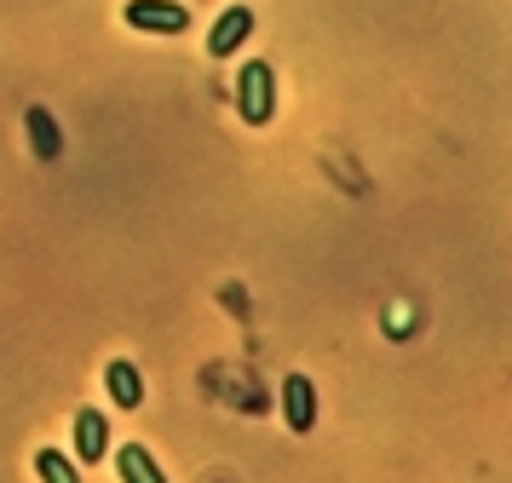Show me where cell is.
<instances>
[{
  "label": "cell",
  "mask_w": 512,
  "mask_h": 483,
  "mask_svg": "<svg viewBox=\"0 0 512 483\" xmlns=\"http://www.w3.org/2000/svg\"><path fill=\"white\" fill-rule=\"evenodd\" d=\"M282 420H288V432H311L317 426V386L305 374L282 380Z\"/></svg>",
  "instance_id": "3957f363"
},
{
  "label": "cell",
  "mask_w": 512,
  "mask_h": 483,
  "mask_svg": "<svg viewBox=\"0 0 512 483\" xmlns=\"http://www.w3.org/2000/svg\"><path fill=\"white\" fill-rule=\"evenodd\" d=\"M271 110H277V69L265 64V58H254V64H242V75H236V115L248 127H265Z\"/></svg>",
  "instance_id": "6da1fadb"
},
{
  "label": "cell",
  "mask_w": 512,
  "mask_h": 483,
  "mask_svg": "<svg viewBox=\"0 0 512 483\" xmlns=\"http://www.w3.org/2000/svg\"><path fill=\"white\" fill-rule=\"evenodd\" d=\"M116 472H121V483H167L162 466L150 460L144 443H121V449H116Z\"/></svg>",
  "instance_id": "52a82bcc"
},
{
  "label": "cell",
  "mask_w": 512,
  "mask_h": 483,
  "mask_svg": "<svg viewBox=\"0 0 512 483\" xmlns=\"http://www.w3.org/2000/svg\"><path fill=\"white\" fill-rule=\"evenodd\" d=\"M248 35H254V6H225L219 23L208 29V52H213V58H231Z\"/></svg>",
  "instance_id": "277c9868"
},
{
  "label": "cell",
  "mask_w": 512,
  "mask_h": 483,
  "mask_svg": "<svg viewBox=\"0 0 512 483\" xmlns=\"http://www.w3.org/2000/svg\"><path fill=\"white\" fill-rule=\"evenodd\" d=\"M104 455H110V426H104V414L98 409H81L75 414V460L98 466Z\"/></svg>",
  "instance_id": "5b68a950"
},
{
  "label": "cell",
  "mask_w": 512,
  "mask_h": 483,
  "mask_svg": "<svg viewBox=\"0 0 512 483\" xmlns=\"http://www.w3.org/2000/svg\"><path fill=\"white\" fill-rule=\"evenodd\" d=\"M121 18L133 23V29H144V35H185L190 6H179V0H127Z\"/></svg>",
  "instance_id": "7a4b0ae2"
},
{
  "label": "cell",
  "mask_w": 512,
  "mask_h": 483,
  "mask_svg": "<svg viewBox=\"0 0 512 483\" xmlns=\"http://www.w3.org/2000/svg\"><path fill=\"white\" fill-rule=\"evenodd\" d=\"M104 391L116 397L121 409H139V403H144V380H139V368L127 363V357H116V363L104 368Z\"/></svg>",
  "instance_id": "8992f818"
},
{
  "label": "cell",
  "mask_w": 512,
  "mask_h": 483,
  "mask_svg": "<svg viewBox=\"0 0 512 483\" xmlns=\"http://www.w3.org/2000/svg\"><path fill=\"white\" fill-rule=\"evenodd\" d=\"M35 472H41V483H81L75 460L58 455V449H47V443H41V455H35Z\"/></svg>",
  "instance_id": "9c48e42d"
},
{
  "label": "cell",
  "mask_w": 512,
  "mask_h": 483,
  "mask_svg": "<svg viewBox=\"0 0 512 483\" xmlns=\"http://www.w3.org/2000/svg\"><path fill=\"white\" fill-rule=\"evenodd\" d=\"M24 121H29V144H35V156H41V161H58V156H64V138H58V121H52V110H41V104H35Z\"/></svg>",
  "instance_id": "ba28073f"
}]
</instances>
